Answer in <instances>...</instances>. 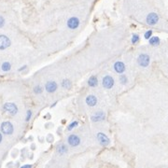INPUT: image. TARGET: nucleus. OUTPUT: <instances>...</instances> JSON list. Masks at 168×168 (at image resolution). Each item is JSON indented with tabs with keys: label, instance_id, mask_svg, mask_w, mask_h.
<instances>
[{
	"label": "nucleus",
	"instance_id": "22",
	"mask_svg": "<svg viewBox=\"0 0 168 168\" xmlns=\"http://www.w3.org/2000/svg\"><path fill=\"white\" fill-rule=\"evenodd\" d=\"M78 125V122L75 121H73V122H71V123H70L69 126L67 127V130H68V131H71L72 129H74L75 127H77Z\"/></svg>",
	"mask_w": 168,
	"mask_h": 168
},
{
	"label": "nucleus",
	"instance_id": "14",
	"mask_svg": "<svg viewBox=\"0 0 168 168\" xmlns=\"http://www.w3.org/2000/svg\"><path fill=\"white\" fill-rule=\"evenodd\" d=\"M56 151H57L58 154L63 155L68 151V148H67V146H65V144H60L57 146V148H56Z\"/></svg>",
	"mask_w": 168,
	"mask_h": 168
},
{
	"label": "nucleus",
	"instance_id": "24",
	"mask_svg": "<svg viewBox=\"0 0 168 168\" xmlns=\"http://www.w3.org/2000/svg\"><path fill=\"white\" fill-rule=\"evenodd\" d=\"M151 36H152V31H151V30H148V31L146 32L145 35H144V37L146 39H149Z\"/></svg>",
	"mask_w": 168,
	"mask_h": 168
},
{
	"label": "nucleus",
	"instance_id": "2",
	"mask_svg": "<svg viewBox=\"0 0 168 168\" xmlns=\"http://www.w3.org/2000/svg\"><path fill=\"white\" fill-rule=\"evenodd\" d=\"M3 108L7 114H9L11 116L16 115L17 112H18V107H17L16 105L13 104V103H6L3 106Z\"/></svg>",
	"mask_w": 168,
	"mask_h": 168
},
{
	"label": "nucleus",
	"instance_id": "6",
	"mask_svg": "<svg viewBox=\"0 0 168 168\" xmlns=\"http://www.w3.org/2000/svg\"><path fill=\"white\" fill-rule=\"evenodd\" d=\"M146 22H147V24L148 25H155L159 22L158 14L155 12H150L147 16V18H146Z\"/></svg>",
	"mask_w": 168,
	"mask_h": 168
},
{
	"label": "nucleus",
	"instance_id": "7",
	"mask_svg": "<svg viewBox=\"0 0 168 168\" xmlns=\"http://www.w3.org/2000/svg\"><path fill=\"white\" fill-rule=\"evenodd\" d=\"M10 39L5 35H0V50H6L10 46Z\"/></svg>",
	"mask_w": 168,
	"mask_h": 168
},
{
	"label": "nucleus",
	"instance_id": "19",
	"mask_svg": "<svg viewBox=\"0 0 168 168\" xmlns=\"http://www.w3.org/2000/svg\"><path fill=\"white\" fill-rule=\"evenodd\" d=\"M33 91L36 94H40V93H42V92H43V87L41 85H36L34 87Z\"/></svg>",
	"mask_w": 168,
	"mask_h": 168
},
{
	"label": "nucleus",
	"instance_id": "15",
	"mask_svg": "<svg viewBox=\"0 0 168 168\" xmlns=\"http://www.w3.org/2000/svg\"><path fill=\"white\" fill-rule=\"evenodd\" d=\"M88 85L90 87H96L98 85V80H97V78L95 76H92L88 80Z\"/></svg>",
	"mask_w": 168,
	"mask_h": 168
},
{
	"label": "nucleus",
	"instance_id": "26",
	"mask_svg": "<svg viewBox=\"0 0 168 168\" xmlns=\"http://www.w3.org/2000/svg\"><path fill=\"white\" fill-rule=\"evenodd\" d=\"M26 68H27V66H26V65H22V67H20V68L18 69V71H19V72H22V71L25 70Z\"/></svg>",
	"mask_w": 168,
	"mask_h": 168
},
{
	"label": "nucleus",
	"instance_id": "25",
	"mask_svg": "<svg viewBox=\"0 0 168 168\" xmlns=\"http://www.w3.org/2000/svg\"><path fill=\"white\" fill-rule=\"evenodd\" d=\"M4 24H5V19H4L2 16H0V28H2Z\"/></svg>",
	"mask_w": 168,
	"mask_h": 168
},
{
	"label": "nucleus",
	"instance_id": "13",
	"mask_svg": "<svg viewBox=\"0 0 168 168\" xmlns=\"http://www.w3.org/2000/svg\"><path fill=\"white\" fill-rule=\"evenodd\" d=\"M86 104L88 105L89 107H94L97 104V98L93 95V94H90L86 97Z\"/></svg>",
	"mask_w": 168,
	"mask_h": 168
},
{
	"label": "nucleus",
	"instance_id": "23",
	"mask_svg": "<svg viewBox=\"0 0 168 168\" xmlns=\"http://www.w3.org/2000/svg\"><path fill=\"white\" fill-rule=\"evenodd\" d=\"M32 115H33V112L31 109H28L27 112H26V118H25V121H29L30 119L32 118Z\"/></svg>",
	"mask_w": 168,
	"mask_h": 168
},
{
	"label": "nucleus",
	"instance_id": "28",
	"mask_svg": "<svg viewBox=\"0 0 168 168\" xmlns=\"http://www.w3.org/2000/svg\"><path fill=\"white\" fill-rule=\"evenodd\" d=\"M2 140H3V136H2L1 133H0V143H1V142H2Z\"/></svg>",
	"mask_w": 168,
	"mask_h": 168
},
{
	"label": "nucleus",
	"instance_id": "4",
	"mask_svg": "<svg viewBox=\"0 0 168 168\" xmlns=\"http://www.w3.org/2000/svg\"><path fill=\"white\" fill-rule=\"evenodd\" d=\"M96 137H97V140L99 142V144L101 146H103V147H107V146L110 144L109 138H108L104 133H98L96 134Z\"/></svg>",
	"mask_w": 168,
	"mask_h": 168
},
{
	"label": "nucleus",
	"instance_id": "8",
	"mask_svg": "<svg viewBox=\"0 0 168 168\" xmlns=\"http://www.w3.org/2000/svg\"><path fill=\"white\" fill-rule=\"evenodd\" d=\"M67 143L71 147H77V146L80 144V138L76 136V134H70L67 137Z\"/></svg>",
	"mask_w": 168,
	"mask_h": 168
},
{
	"label": "nucleus",
	"instance_id": "21",
	"mask_svg": "<svg viewBox=\"0 0 168 168\" xmlns=\"http://www.w3.org/2000/svg\"><path fill=\"white\" fill-rule=\"evenodd\" d=\"M119 82H121L122 85H125L127 84V82H128V78H127V77L124 76V75H121V76L119 77Z\"/></svg>",
	"mask_w": 168,
	"mask_h": 168
},
{
	"label": "nucleus",
	"instance_id": "3",
	"mask_svg": "<svg viewBox=\"0 0 168 168\" xmlns=\"http://www.w3.org/2000/svg\"><path fill=\"white\" fill-rule=\"evenodd\" d=\"M149 62H150V58L146 53H142L137 57V63L142 67H147L149 65Z\"/></svg>",
	"mask_w": 168,
	"mask_h": 168
},
{
	"label": "nucleus",
	"instance_id": "18",
	"mask_svg": "<svg viewBox=\"0 0 168 168\" xmlns=\"http://www.w3.org/2000/svg\"><path fill=\"white\" fill-rule=\"evenodd\" d=\"M71 85H72V83H71V81L68 80V78H65V80H63V81H62V87L63 88L69 89L71 87Z\"/></svg>",
	"mask_w": 168,
	"mask_h": 168
},
{
	"label": "nucleus",
	"instance_id": "12",
	"mask_svg": "<svg viewBox=\"0 0 168 168\" xmlns=\"http://www.w3.org/2000/svg\"><path fill=\"white\" fill-rule=\"evenodd\" d=\"M105 113L102 111H99V112H96V113L92 116L91 117V119H92V121L93 122H98V121H103V119H105Z\"/></svg>",
	"mask_w": 168,
	"mask_h": 168
},
{
	"label": "nucleus",
	"instance_id": "1",
	"mask_svg": "<svg viewBox=\"0 0 168 168\" xmlns=\"http://www.w3.org/2000/svg\"><path fill=\"white\" fill-rule=\"evenodd\" d=\"M0 130H1V132L4 134H6V136H10V134H12L14 132V127L10 121H4L1 123V125H0Z\"/></svg>",
	"mask_w": 168,
	"mask_h": 168
},
{
	"label": "nucleus",
	"instance_id": "9",
	"mask_svg": "<svg viewBox=\"0 0 168 168\" xmlns=\"http://www.w3.org/2000/svg\"><path fill=\"white\" fill-rule=\"evenodd\" d=\"M80 25V19L77 17H71L67 20V27L69 29H77Z\"/></svg>",
	"mask_w": 168,
	"mask_h": 168
},
{
	"label": "nucleus",
	"instance_id": "17",
	"mask_svg": "<svg viewBox=\"0 0 168 168\" xmlns=\"http://www.w3.org/2000/svg\"><path fill=\"white\" fill-rule=\"evenodd\" d=\"M11 69V65L9 62H4L1 65V70L4 71V72H9V71Z\"/></svg>",
	"mask_w": 168,
	"mask_h": 168
},
{
	"label": "nucleus",
	"instance_id": "16",
	"mask_svg": "<svg viewBox=\"0 0 168 168\" xmlns=\"http://www.w3.org/2000/svg\"><path fill=\"white\" fill-rule=\"evenodd\" d=\"M148 40H149L148 41L149 44L152 45V46H158V45L160 44V42H161V40H160V38L158 36H151Z\"/></svg>",
	"mask_w": 168,
	"mask_h": 168
},
{
	"label": "nucleus",
	"instance_id": "27",
	"mask_svg": "<svg viewBox=\"0 0 168 168\" xmlns=\"http://www.w3.org/2000/svg\"><path fill=\"white\" fill-rule=\"evenodd\" d=\"M22 168H27V167H32V164H24V165L22 166Z\"/></svg>",
	"mask_w": 168,
	"mask_h": 168
},
{
	"label": "nucleus",
	"instance_id": "20",
	"mask_svg": "<svg viewBox=\"0 0 168 168\" xmlns=\"http://www.w3.org/2000/svg\"><path fill=\"white\" fill-rule=\"evenodd\" d=\"M139 40H140L139 35H137V34H133L132 38H131V41H132V43L133 44H136Z\"/></svg>",
	"mask_w": 168,
	"mask_h": 168
},
{
	"label": "nucleus",
	"instance_id": "29",
	"mask_svg": "<svg viewBox=\"0 0 168 168\" xmlns=\"http://www.w3.org/2000/svg\"><path fill=\"white\" fill-rule=\"evenodd\" d=\"M56 104H57V102H55L54 104H52V105H51V107H55V106H56Z\"/></svg>",
	"mask_w": 168,
	"mask_h": 168
},
{
	"label": "nucleus",
	"instance_id": "11",
	"mask_svg": "<svg viewBox=\"0 0 168 168\" xmlns=\"http://www.w3.org/2000/svg\"><path fill=\"white\" fill-rule=\"evenodd\" d=\"M113 68L114 70L116 71V73H118V74H122L123 72L125 71V65H124V63H123L122 62H116L114 63V65H113Z\"/></svg>",
	"mask_w": 168,
	"mask_h": 168
},
{
	"label": "nucleus",
	"instance_id": "10",
	"mask_svg": "<svg viewBox=\"0 0 168 168\" xmlns=\"http://www.w3.org/2000/svg\"><path fill=\"white\" fill-rule=\"evenodd\" d=\"M57 88H58L57 83H56V82L53 81V80L48 81L47 83H46V85H45V89H46L47 92H49V93L54 92L56 90H57Z\"/></svg>",
	"mask_w": 168,
	"mask_h": 168
},
{
	"label": "nucleus",
	"instance_id": "5",
	"mask_svg": "<svg viewBox=\"0 0 168 168\" xmlns=\"http://www.w3.org/2000/svg\"><path fill=\"white\" fill-rule=\"evenodd\" d=\"M102 84L106 89H111L113 88V86L115 84L114 78L111 76H105L102 80Z\"/></svg>",
	"mask_w": 168,
	"mask_h": 168
}]
</instances>
